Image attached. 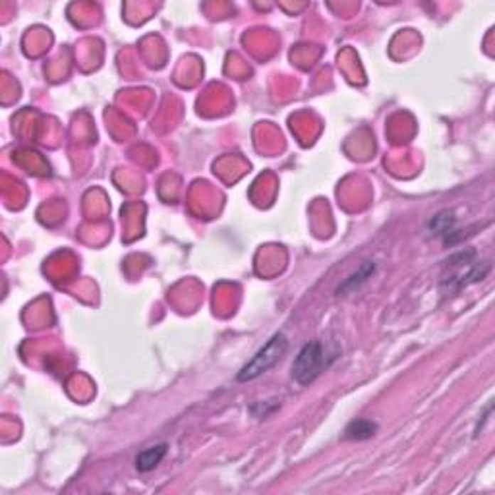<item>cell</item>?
I'll list each match as a JSON object with an SVG mask.
<instances>
[{
    "label": "cell",
    "instance_id": "1",
    "mask_svg": "<svg viewBox=\"0 0 495 495\" xmlns=\"http://www.w3.org/2000/svg\"><path fill=\"white\" fill-rule=\"evenodd\" d=\"M337 354V351L325 346L321 341H312V343L304 344L292 362V379L298 385L314 383L329 368Z\"/></svg>",
    "mask_w": 495,
    "mask_h": 495
},
{
    "label": "cell",
    "instance_id": "2",
    "mask_svg": "<svg viewBox=\"0 0 495 495\" xmlns=\"http://www.w3.org/2000/svg\"><path fill=\"white\" fill-rule=\"evenodd\" d=\"M474 255V250L459 252L457 255H453L447 262V269H451V271L443 275L441 287H447V290L454 292V290H461L464 287H468V284H474V282L481 281L484 277L488 275L489 263L476 262Z\"/></svg>",
    "mask_w": 495,
    "mask_h": 495
},
{
    "label": "cell",
    "instance_id": "3",
    "mask_svg": "<svg viewBox=\"0 0 495 495\" xmlns=\"http://www.w3.org/2000/svg\"><path fill=\"white\" fill-rule=\"evenodd\" d=\"M287 351H289V339L284 337L282 333H275L260 351L255 352L252 360L238 371L236 379L238 381H252V379L260 378L265 371L275 368L282 360V356L287 354Z\"/></svg>",
    "mask_w": 495,
    "mask_h": 495
},
{
    "label": "cell",
    "instance_id": "4",
    "mask_svg": "<svg viewBox=\"0 0 495 495\" xmlns=\"http://www.w3.org/2000/svg\"><path fill=\"white\" fill-rule=\"evenodd\" d=\"M166 449H169L166 443H157V445L144 449L136 457V468H138L139 472H151L153 468L159 467L161 461L166 457Z\"/></svg>",
    "mask_w": 495,
    "mask_h": 495
},
{
    "label": "cell",
    "instance_id": "5",
    "mask_svg": "<svg viewBox=\"0 0 495 495\" xmlns=\"http://www.w3.org/2000/svg\"><path fill=\"white\" fill-rule=\"evenodd\" d=\"M376 432H378V426H376L371 420L358 418V420H352L351 424L346 426V430H344V437H346V440H354V441H364L373 437Z\"/></svg>",
    "mask_w": 495,
    "mask_h": 495
},
{
    "label": "cell",
    "instance_id": "6",
    "mask_svg": "<svg viewBox=\"0 0 495 495\" xmlns=\"http://www.w3.org/2000/svg\"><path fill=\"white\" fill-rule=\"evenodd\" d=\"M430 225H432V234L443 236L445 242L449 240L451 234H454V217L449 211H441V213L435 215Z\"/></svg>",
    "mask_w": 495,
    "mask_h": 495
},
{
    "label": "cell",
    "instance_id": "7",
    "mask_svg": "<svg viewBox=\"0 0 495 495\" xmlns=\"http://www.w3.org/2000/svg\"><path fill=\"white\" fill-rule=\"evenodd\" d=\"M373 269H376V265H373V263L366 262L362 267L358 269L356 273H352V275L348 277V279H346V281H344L341 287H339V294H341V292H343V294H346V292H352L354 289H358L362 282H366L368 279H370L371 273H373Z\"/></svg>",
    "mask_w": 495,
    "mask_h": 495
}]
</instances>
